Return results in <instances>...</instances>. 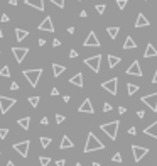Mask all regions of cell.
I'll list each match as a JSON object with an SVG mask.
<instances>
[{
    "instance_id": "6da1fadb",
    "label": "cell",
    "mask_w": 157,
    "mask_h": 166,
    "mask_svg": "<svg viewBox=\"0 0 157 166\" xmlns=\"http://www.w3.org/2000/svg\"><path fill=\"white\" fill-rule=\"evenodd\" d=\"M102 149H105V144H103L93 132H90L88 137H86V144H84L83 151L84 153H93V151H102Z\"/></svg>"
},
{
    "instance_id": "7a4b0ae2",
    "label": "cell",
    "mask_w": 157,
    "mask_h": 166,
    "mask_svg": "<svg viewBox=\"0 0 157 166\" xmlns=\"http://www.w3.org/2000/svg\"><path fill=\"white\" fill-rule=\"evenodd\" d=\"M118 127H120V122L118 120H112V122H106V124H102L100 129H102L112 141H115L117 139V134H118Z\"/></svg>"
},
{
    "instance_id": "3957f363",
    "label": "cell",
    "mask_w": 157,
    "mask_h": 166,
    "mask_svg": "<svg viewBox=\"0 0 157 166\" xmlns=\"http://www.w3.org/2000/svg\"><path fill=\"white\" fill-rule=\"evenodd\" d=\"M41 75H42V70H41V68H36V70H24V76H26V80L29 81V85L32 87V88L37 87Z\"/></svg>"
},
{
    "instance_id": "277c9868",
    "label": "cell",
    "mask_w": 157,
    "mask_h": 166,
    "mask_svg": "<svg viewBox=\"0 0 157 166\" xmlns=\"http://www.w3.org/2000/svg\"><path fill=\"white\" fill-rule=\"evenodd\" d=\"M100 63H102V54L90 56V58L84 59V65H86L90 70H93L95 73H98V71H100Z\"/></svg>"
},
{
    "instance_id": "5b68a950",
    "label": "cell",
    "mask_w": 157,
    "mask_h": 166,
    "mask_svg": "<svg viewBox=\"0 0 157 166\" xmlns=\"http://www.w3.org/2000/svg\"><path fill=\"white\" fill-rule=\"evenodd\" d=\"M140 102L145 103L152 112H157V92L150 93V95H144L142 98H140Z\"/></svg>"
},
{
    "instance_id": "8992f818",
    "label": "cell",
    "mask_w": 157,
    "mask_h": 166,
    "mask_svg": "<svg viewBox=\"0 0 157 166\" xmlns=\"http://www.w3.org/2000/svg\"><path fill=\"white\" fill-rule=\"evenodd\" d=\"M15 102H17L15 98H10V97L0 95V112H2V114H7V112L15 105Z\"/></svg>"
},
{
    "instance_id": "52a82bcc",
    "label": "cell",
    "mask_w": 157,
    "mask_h": 166,
    "mask_svg": "<svg viewBox=\"0 0 157 166\" xmlns=\"http://www.w3.org/2000/svg\"><path fill=\"white\" fill-rule=\"evenodd\" d=\"M102 88L106 90L108 93H112V95H117V90H118V78H110V80L103 81V83H102Z\"/></svg>"
},
{
    "instance_id": "ba28073f",
    "label": "cell",
    "mask_w": 157,
    "mask_h": 166,
    "mask_svg": "<svg viewBox=\"0 0 157 166\" xmlns=\"http://www.w3.org/2000/svg\"><path fill=\"white\" fill-rule=\"evenodd\" d=\"M29 146H30V141H20V142H15L12 148H14L22 158H27V156H29Z\"/></svg>"
},
{
    "instance_id": "9c48e42d",
    "label": "cell",
    "mask_w": 157,
    "mask_h": 166,
    "mask_svg": "<svg viewBox=\"0 0 157 166\" xmlns=\"http://www.w3.org/2000/svg\"><path fill=\"white\" fill-rule=\"evenodd\" d=\"M12 54L15 56V61H17V63H22V61H24V58L29 54V48H20V46H14V48H12Z\"/></svg>"
},
{
    "instance_id": "30bf717a",
    "label": "cell",
    "mask_w": 157,
    "mask_h": 166,
    "mask_svg": "<svg viewBox=\"0 0 157 166\" xmlns=\"http://www.w3.org/2000/svg\"><path fill=\"white\" fill-rule=\"evenodd\" d=\"M132 154H134V161L139 163L145 154H149V149H147V148H142V146H137V144H134V146H132Z\"/></svg>"
},
{
    "instance_id": "8fae6325",
    "label": "cell",
    "mask_w": 157,
    "mask_h": 166,
    "mask_svg": "<svg viewBox=\"0 0 157 166\" xmlns=\"http://www.w3.org/2000/svg\"><path fill=\"white\" fill-rule=\"evenodd\" d=\"M83 46L84 48H98L100 46V41H98V37H96V34L93 32V31H90V34H88V37L84 39Z\"/></svg>"
},
{
    "instance_id": "7c38bea8",
    "label": "cell",
    "mask_w": 157,
    "mask_h": 166,
    "mask_svg": "<svg viewBox=\"0 0 157 166\" xmlns=\"http://www.w3.org/2000/svg\"><path fill=\"white\" fill-rule=\"evenodd\" d=\"M37 29H39V31H48V32H54V26H52V19L48 15V17L44 19V20L39 24V26H37Z\"/></svg>"
},
{
    "instance_id": "4fadbf2b",
    "label": "cell",
    "mask_w": 157,
    "mask_h": 166,
    "mask_svg": "<svg viewBox=\"0 0 157 166\" xmlns=\"http://www.w3.org/2000/svg\"><path fill=\"white\" fill-rule=\"evenodd\" d=\"M78 112H81V114H93V112H95V109H93V105H91V100H90V98H84L83 103L80 105V109H78Z\"/></svg>"
},
{
    "instance_id": "5bb4252c",
    "label": "cell",
    "mask_w": 157,
    "mask_h": 166,
    "mask_svg": "<svg viewBox=\"0 0 157 166\" xmlns=\"http://www.w3.org/2000/svg\"><path fill=\"white\" fill-rule=\"evenodd\" d=\"M127 75H132V76H142V70H140V63L139 61H134L130 66L127 68Z\"/></svg>"
},
{
    "instance_id": "9a60e30c",
    "label": "cell",
    "mask_w": 157,
    "mask_h": 166,
    "mask_svg": "<svg viewBox=\"0 0 157 166\" xmlns=\"http://www.w3.org/2000/svg\"><path fill=\"white\" fill-rule=\"evenodd\" d=\"M144 134H145V136L154 137V139H157V120L152 122L149 127H145V129H144Z\"/></svg>"
},
{
    "instance_id": "2e32d148",
    "label": "cell",
    "mask_w": 157,
    "mask_h": 166,
    "mask_svg": "<svg viewBox=\"0 0 157 166\" xmlns=\"http://www.w3.org/2000/svg\"><path fill=\"white\" fill-rule=\"evenodd\" d=\"M26 5L34 7L36 10H44V0H26Z\"/></svg>"
},
{
    "instance_id": "e0dca14e",
    "label": "cell",
    "mask_w": 157,
    "mask_h": 166,
    "mask_svg": "<svg viewBox=\"0 0 157 166\" xmlns=\"http://www.w3.org/2000/svg\"><path fill=\"white\" fill-rule=\"evenodd\" d=\"M147 26H150V22H149V19L145 17L144 14H139L137 15V22H135V27H147Z\"/></svg>"
},
{
    "instance_id": "ac0fdd59",
    "label": "cell",
    "mask_w": 157,
    "mask_h": 166,
    "mask_svg": "<svg viewBox=\"0 0 157 166\" xmlns=\"http://www.w3.org/2000/svg\"><path fill=\"white\" fill-rule=\"evenodd\" d=\"M144 58H145V59H147V58H157V49L154 48V46L150 44V42L147 44L145 51H144Z\"/></svg>"
},
{
    "instance_id": "d6986e66",
    "label": "cell",
    "mask_w": 157,
    "mask_h": 166,
    "mask_svg": "<svg viewBox=\"0 0 157 166\" xmlns=\"http://www.w3.org/2000/svg\"><path fill=\"white\" fill-rule=\"evenodd\" d=\"M70 83L71 85H76V87H83V73H76L74 76H71L70 78Z\"/></svg>"
},
{
    "instance_id": "ffe728a7",
    "label": "cell",
    "mask_w": 157,
    "mask_h": 166,
    "mask_svg": "<svg viewBox=\"0 0 157 166\" xmlns=\"http://www.w3.org/2000/svg\"><path fill=\"white\" fill-rule=\"evenodd\" d=\"M74 146V142L70 139L68 136H62V139H61V144H59V149H70V148H73Z\"/></svg>"
},
{
    "instance_id": "44dd1931",
    "label": "cell",
    "mask_w": 157,
    "mask_h": 166,
    "mask_svg": "<svg viewBox=\"0 0 157 166\" xmlns=\"http://www.w3.org/2000/svg\"><path fill=\"white\" fill-rule=\"evenodd\" d=\"M64 70H66V66H62V65H52V75H54L56 78L58 76H61L62 73H64Z\"/></svg>"
},
{
    "instance_id": "7402d4cb",
    "label": "cell",
    "mask_w": 157,
    "mask_h": 166,
    "mask_svg": "<svg viewBox=\"0 0 157 166\" xmlns=\"http://www.w3.org/2000/svg\"><path fill=\"white\" fill-rule=\"evenodd\" d=\"M106 32H108L110 39H117L118 32H120V27H118V26H113V27H106Z\"/></svg>"
},
{
    "instance_id": "603a6c76",
    "label": "cell",
    "mask_w": 157,
    "mask_h": 166,
    "mask_svg": "<svg viewBox=\"0 0 157 166\" xmlns=\"http://www.w3.org/2000/svg\"><path fill=\"white\" fill-rule=\"evenodd\" d=\"M17 124L22 127L24 131H29V126H30V117H22L17 120Z\"/></svg>"
},
{
    "instance_id": "cb8c5ba5",
    "label": "cell",
    "mask_w": 157,
    "mask_h": 166,
    "mask_svg": "<svg viewBox=\"0 0 157 166\" xmlns=\"http://www.w3.org/2000/svg\"><path fill=\"white\" fill-rule=\"evenodd\" d=\"M135 48H137V42L134 41V37L128 36L127 39H125V42H123V49H135Z\"/></svg>"
},
{
    "instance_id": "d4e9b609",
    "label": "cell",
    "mask_w": 157,
    "mask_h": 166,
    "mask_svg": "<svg viewBox=\"0 0 157 166\" xmlns=\"http://www.w3.org/2000/svg\"><path fill=\"white\" fill-rule=\"evenodd\" d=\"M27 36H29V32H27V31H24V29H19V27L15 29V39H17L19 42H20V41H24Z\"/></svg>"
},
{
    "instance_id": "484cf974",
    "label": "cell",
    "mask_w": 157,
    "mask_h": 166,
    "mask_svg": "<svg viewBox=\"0 0 157 166\" xmlns=\"http://www.w3.org/2000/svg\"><path fill=\"white\" fill-rule=\"evenodd\" d=\"M122 59L118 58V56H115V54H108V66L110 68H115L118 63H120Z\"/></svg>"
},
{
    "instance_id": "4316f807",
    "label": "cell",
    "mask_w": 157,
    "mask_h": 166,
    "mask_svg": "<svg viewBox=\"0 0 157 166\" xmlns=\"http://www.w3.org/2000/svg\"><path fill=\"white\" fill-rule=\"evenodd\" d=\"M127 92H128V95H135V93L139 92V85H135V83H127Z\"/></svg>"
},
{
    "instance_id": "83f0119b",
    "label": "cell",
    "mask_w": 157,
    "mask_h": 166,
    "mask_svg": "<svg viewBox=\"0 0 157 166\" xmlns=\"http://www.w3.org/2000/svg\"><path fill=\"white\" fill-rule=\"evenodd\" d=\"M39 141H41V146H42V148L46 149V148H49V144H51V141H52V139H51V137H46V136H42Z\"/></svg>"
},
{
    "instance_id": "f1b7e54d",
    "label": "cell",
    "mask_w": 157,
    "mask_h": 166,
    "mask_svg": "<svg viewBox=\"0 0 157 166\" xmlns=\"http://www.w3.org/2000/svg\"><path fill=\"white\" fill-rule=\"evenodd\" d=\"M39 97H36V95H34V97H29V103H30V107H34V109H36L37 107V105H39Z\"/></svg>"
},
{
    "instance_id": "f546056e",
    "label": "cell",
    "mask_w": 157,
    "mask_h": 166,
    "mask_svg": "<svg viewBox=\"0 0 157 166\" xmlns=\"http://www.w3.org/2000/svg\"><path fill=\"white\" fill-rule=\"evenodd\" d=\"M0 76H4V78L10 76V70H9V66H2L0 68Z\"/></svg>"
},
{
    "instance_id": "4dcf8cb0",
    "label": "cell",
    "mask_w": 157,
    "mask_h": 166,
    "mask_svg": "<svg viewBox=\"0 0 157 166\" xmlns=\"http://www.w3.org/2000/svg\"><path fill=\"white\" fill-rule=\"evenodd\" d=\"M39 163H41V166H49V163H51V158H49V156H41V158H39Z\"/></svg>"
},
{
    "instance_id": "1f68e13d",
    "label": "cell",
    "mask_w": 157,
    "mask_h": 166,
    "mask_svg": "<svg viewBox=\"0 0 157 166\" xmlns=\"http://www.w3.org/2000/svg\"><path fill=\"white\" fill-rule=\"evenodd\" d=\"M127 4H128L127 0H117V7L120 9V10H123V9L127 7Z\"/></svg>"
},
{
    "instance_id": "d6a6232c",
    "label": "cell",
    "mask_w": 157,
    "mask_h": 166,
    "mask_svg": "<svg viewBox=\"0 0 157 166\" xmlns=\"http://www.w3.org/2000/svg\"><path fill=\"white\" fill-rule=\"evenodd\" d=\"M51 4H54V5H58L59 9H64V0H49Z\"/></svg>"
},
{
    "instance_id": "836d02e7",
    "label": "cell",
    "mask_w": 157,
    "mask_h": 166,
    "mask_svg": "<svg viewBox=\"0 0 157 166\" xmlns=\"http://www.w3.org/2000/svg\"><path fill=\"white\" fill-rule=\"evenodd\" d=\"M7 134H9L7 127H0V139H5V137H7Z\"/></svg>"
},
{
    "instance_id": "e575fe53",
    "label": "cell",
    "mask_w": 157,
    "mask_h": 166,
    "mask_svg": "<svg viewBox=\"0 0 157 166\" xmlns=\"http://www.w3.org/2000/svg\"><path fill=\"white\" fill-rule=\"evenodd\" d=\"M112 161L113 163H122V154L120 153H115V154L112 156Z\"/></svg>"
},
{
    "instance_id": "d590c367",
    "label": "cell",
    "mask_w": 157,
    "mask_h": 166,
    "mask_svg": "<svg viewBox=\"0 0 157 166\" xmlns=\"http://www.w3.org/2000/svg\"><path fill=\"white\" fill-rule=\"evenodd\" d=\"M95 9H96V12H98V14H103V12L106 10V5H105V4H98Z\"/></svg>"
},
{
    "instance_id": "8d00e7d4",
    "label": "cell",
    "mask_w": 157,
    "mask_h": 166,
    "mask_svg": "<svg viewBox=\"0 0 157 166\" xmlns=\"http://www.w3.org/2000/svg\"><path fill=\"white\" fill-rule=\"evenodd\" d=\"M112 109H113L112 107V103H108V102L103 103V112H112Z\"/></svg>"
},
{
    "instance_id": "74e56055",
    "label": "cell",
    "mask_w": 157,
    "mask_h": 166,
    "mask_svg": "<svg viewBox=\"0 0 157 166\" xmlns=\"http://www.w3.org/2000/svg\"><path fill=\"white\" fill-rule=\"evenodd\" d=\"M64 115H61V114H56V124H62L64 122Z\"/></svg>"
},
{
    "instance_id": "f35d334b",
    "label": "cell",
    "mask_w": 157,
    "mask_h": 166,
    "mask_svg": "<svg viewBox=\"0 0 157 166\" xmlns=\"http://www.w3.org/2000/svg\"><path fill=\"white\" fill-rule=\"evenodd\" d=\"M70 58H78V51L76 49H71L70 51Z\"/></svg>"
},
{
    "instance_id": "ab89813d",
    "label": "cell",
    "mask_w": 157,
    "mask_h": 166,
    "mask_svg": "<svg viewBox=\"0 0 157 166\" xmlns=\"http://www.w3.org/2000/svg\"><path fill=\"white\" fill-rule=\"evenodd\" d=\"M128 134H130V136H135L137 129H135V127H128Z\"/></svg>"
},
{
    "instance_id": "60d3db41",
    "label": "cell",
    "mask_w": 157,
    "mask_h": 166,
    "mask_svg": "<svg viewBox=\"0 0 157 166\" xmlns=\"http://www.w3.org/2000/svg\"><path fill=\"white\" fill-rule=\"evenodd\" d=\"M0 20H2V22H9V20H10V17H9L7 14H4V15H2V19H0Z\"/></svg>"
},
{
    "instance_id": "b9f144b4",
    "label": "cell",
    "mask_w": 157,
    "mask_h": 166,
    "mask_svg": "<svg viewBox=\"0 0 157 166\" xmlns=\"http://www.w3.org/2000/svg\"><path fill=\"white\" fill-rule=\"evenodd\" d=\"M41 124H42V126H48V124H49V119L48 117H42V119H41Z\"/></svg>"
},
{
    "instance_id": "7bdbcfd3",
    "label": "cell",
    "mask_w": 157,
    "mask_h": 166,
    "mask_svg": "<svg viewBox=\"0 0 157 166\" xmlns=\"http://www.w3.org/2000/svg\"><path fill=\"white\" fill-rule=\"evenodd\" d=\"M10 90H19V83H17V81L10 83Z\"/></svg>"
},
{
    "instance_id": "ee69618b",
    "label": "cell",
    "mask_w": 157,
    "mask_h": 166,
    "mask_svg": "<svg viewBox=\"0 0 157 166\" xmlns=\"http://www.w3.org/2000/svg\"><path fill=\"white\" fill-rule=\"evenodd\" d=\"M137 117H139V119H144V117H145V112H144V110H139V112H137Z\"/></svg>"
},
{
    "instance_id": "f6af8a7d",
    "label": "cell",
    "mask_w": 157,
    "mask_h": 166,
    "mask_svg": "<svg viewBox=\"0 0 157 166\" xmlns=\"http://www.w3.org/2000/svg\"><path fill=\"white\" fill-rule=\"evenodd\" d=\"M64 164H66L64 159H58V161H56V166H64Z\"/></svg>"
},
{
    "instance_id": "bcb514c9",
    "label": "cell",
    "mask_w": 157,
    "mask_h": 166,
    "mask_svg": "<svg viewBox=\"0 0 157 166\" xmlns=\"http://www.w3.org/2000/svg\"><path fill=\"white\" fill-rule=\"evenodd\" d=\"M51 95H52V97H58V95H59V90H58V88H52V90H51Z\"/></svg>"
},
{
    "instance_id": "7dc6e473",
    "label": "cell",
    "mask_w": 157,
    "mask_h": 166,
    "mask_svg": "<svg viewBox=\"0 0 157 166\" xmlns=\"http://www.w3.org/2000/svg\"><path fill=\"white\" fill-rule=\"evenodd\" d=\"M52 46H54V48H58V46H61V41H59V39H54V41H52Z\"/></svg>"
},
{
    "instance_id": "c3c4849f",
    "label": "cell",
    "mask_w": 157,
    "mask_h": 166,
    "mask_svg": "<svg viewBox=\"0 0 157 166\" xmlns=\"http://www.w3.org/2000/svg\"><path fill=\"white\" fill-rule=\"evenodd\" d=\"M62 100H64V102L68 103V102H70V100H71V97H70V95H64V97H62Z\"/></svg>"
},
{
    "instance_id": "681fc988",
    "label": "cell",
    "mask_w": 157,
    "mask_h": 166,
    "mask_svg": "<svg viewBox=\"0 0 157 166\" xmlns=\"http://www.w3.org/2000/svg\"><path fill=\"white\" fill-rule=\"evenodd\" d=\"M39 46H46V39H42V37H41V39H39Z\"/></svg>"
},
{
    "instance_id": "f907efd6",
    "label": "cell",
    "mask_w": 157,
    "mask_h": 166,
    "mask_svg": "<svg viewBox=\"0 0 157 166\" xmlns=\"http://www.w3.org/2000/svg\"><path fill=\"white\" fill-rule=\"evenodd\" d=\"M118 112H120V114H125V112H127V109H125V107H118Z\"/></svg>"
},
{
    "instance_id": "816d5d0a",
    "label": "cell",
    "mask_w": 157,
    "mask_h": 166,
    "mask_svg": "<svg viewBox=\"0 0 157 166\" xmlns=\"http://www.w3.org/2000/svg\"><path fill=\"white\" fill-rule=\"evenodd\" d=\"M152 83H157V70H155V73H154V78H152Z\"/></svg>"
},
{
    "instance_id": "f5cc1de1",
    "label": "cell",
    "mask_w": 157,
    "mask_h": 166,
    "mask_svg": "<svg viewBox=\"0 0 157 166\" xmlns=\"http://www.w3.org/2000/svg\"><path fill=\"white\" fill-rule=\"evenodd\" d=\"M86 15H88L86 10H81V12H80V17H86Z\"/></svg>"
},
{
    "instance_id": "db71d44e",
    "label": "cell",
    "mask_w": 157,
    "mask_h": 166,
    "mask_svg": "<svg viewBox=\"0 0 157 166\" xmlns=\"http://www.w3.org/2000/svg\"><path fill=\"white\" fill-rule=\"evenodd\" d=\"M9 4L10 5H17V0H9Z\"/></svg>"
},
{
    "instance_id": "11a10c76",
    "label": "cell",
    "mask_w": 157,
    "mask_h": 166,
    "mask_svg": "<svg viewBox=\"0 0 157 166\" xmlns=\"http://www.w3.org/2000/svg\"><path fill=\"white\" fill-rule=\"evenodd\" d=\"M7 166H15V164H14L12 161H9V163H7Z\"/></svg>"
},
{
    "instance_id": "9f6ffc18",
    "label": "cell",
    "mask_w": 157,
    "mask_h": 166,
    "mask_svg": "<svg viewBox=\"0 0 157 166\" xmlns=\"http://www.w3.org/2000/svg\"><path fill=\"white\" fill-rule=\"evenodd\" d=\"M91 166H100V163H96V161H95V163H93Z\"/></svg>"
},
{
    "instance_id": "6f0895ef",
    "label": "cell",
    "mask_w": 157,
    "mask_h": 166,
    "mask_svg": "<svg viewBox=\"0 0 157 166\" xmlns=\"http://www.w3.org/2000/svg\"><path fill=\"white\" fill-rule=\"evenodd\" d=\"M0 37H4V32H2V29H0Z\"/></svg>"
},
{
    "instance_id": "680465c9",
    "label": "cell",
    "mask_w": 157,
    "mask_h": 166,
    "mask_svg": "<svg viewBox=\"0 0 157 166\" xmlns=\"http://www.w3.org/2000/svg\"><path fill=\"white\" fill-rule=\"evenodd\" d=\"M74 166H83V164H81V163H76V164H74Z\"/></svg>"
}]
</instances>
